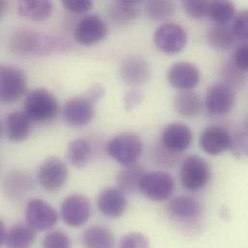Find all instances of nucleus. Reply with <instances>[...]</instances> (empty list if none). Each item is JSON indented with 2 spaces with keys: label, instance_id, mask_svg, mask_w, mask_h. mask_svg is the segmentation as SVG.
I'll return each mask as SVG.
<instances>
[{
  "label": "nucleus",
  "instance_id": "6ab92c4d",
  "mask_svg": "<svg viewBox=\"0 0 248 248\" xmlns=\"http://www.w3.org/2000/svg\"><path fill=\"white\" fill-rule=\"evenodd\" d=\"M20 16L33 21H45L53 12L52 0H16Z\"/></svg>",
  "mask_w": 248,
  "mask_h": 248
},
{
  "label": "nucleus",
  "instance_id": "c03bdc74",
  "mask_svg": "<svg viewBox=\"0 0 248 248\" xmlns=\"http://www.w3.org/2000/svg\"><path fill=\"white\" fill-rule=\"evenodd\" d=\"M118 1H121L123 3H126V4H130V5H137L142 0H118Z\"/></svg>",
  "mask_w": 248,
  "mask_h": 248
},
{
  "label": "nucleus",
  "instance_id": "f03ea898",
  "mask_svg": "<svg viewBox=\"0 0 248 248\" xmlns=\"http://www.w3.org/2000/svg\"><path fill=\"white\" fill-rule=\"evenodd\" d=\"M56 97L47 89L38 88L31 91L24 102L23 112L32 123H50L58 113Z\"/></svg>",
  "mask_w": 248,
  "mask_h": 248
},
{
  "label": "nucleus",
  "instance_id": "2f4dec72",
  "mask_svg": "<svg viewBox=\"0 0 248 248\" xmlns=\"http://www.w3.org/2000/svg\"><path fill=\"white\" fill-rule=\"evenodd\" d=\"M221 75L223 78V83L229 85L231 88H240L246 83V73L241 71L232 60L227 61L222 70Z\"/></svg>",
  "mask_w": 248,
  "mask_h": 248
},
{
  "label": "nucleus",
  "instance_id": "39448f33",
  "mask_svg": "<svg viewBox=\"0 0 248 248\" xmlns=\"http://www.w3.org/2000/svg\"><path fill=\"white\" fill-rule=\"evenodd\" d=\"M180 177L185 188L191 191L200 190L210 182L211 168L203 157L189 155L182 163Z\"/></svg>",
  "mask_w": 248,
  "mask_h": 248
},
{
  "label": "nucleus",
  "instance_id": "bb28decb",
  "mask_svg": "<svg viewBox=\"0 0 248 248\" xmlns=\"http://www.w3.org/2000/svg\"><path fill=\"white\" fill-rule=\"evenodd\" d=\"M82 242L86 248H110L114 247L113 234L103 226H92L85 230Z\"/></svg>",
  "mask_w": 248,
  "mask_h": 248
},
{
  "label": "nucleus",
  "instance_id": "5701e85b",
  "mask_svg": "<svg viewBox=\"0 0 248 248\" xmlns=\"http://www.w3.org/2000/svg\"><path fill=\"white\" fill-rule=\"evenodd\" d=\"M145 174V169L143 166L136 163L124 165L118 176L117 184L119 188L124 193H137L139 191V186L143 175Z\"/></svg>",
  "mask_w": 248,
  "mask_h": 248
},
{
  "label": "nucleus",
  "instance_id": "c85d7f7f",
  "mask_svg": "<svg viewBox=\"0 0 248 248\" xmlns=\"http://www.w3.org/2000/svg\"><path fill=\"white\" fill-rule=\"evenodd\" d=\"M108 16L111 21L118 26H126L132 23L139 16L136 5H130L116 1L108 9Z\"/></svg>",
  "mask_w": 248,
  "mask_h": 248
},
{
  "label": "nucleus",
  "instance_id": "f3484780",
  "mask_svg": "<svg viewBox=\"0 0 248 248\" xmlns=\"http://www.w3.org/2000/svg\"><path fill=\"white\" fill-rule=\"evenodd\" d=\"M121 78L129 86H141L151 78L149 63L140 56H129L122 62L120 68Z\"/></svg>",
  "mask_w": 248,
  "mask_h": 248
},
{
  "label": "nucleus",
  "instance_id": "20e7f679",
  "mask_svg": "<svg viewBox=\"0 0 248 248\" xmlns=\"http://www.w3.org/2000/svg\"><path fill=\"white\" fill-rule=\"evenodd\" d=\"M143 144L140 136L134 132H124L113 137L107 145L108 154L117 162L128 165L136 163L141 156Z\"/></svg>",
  "mask_w": 248,
  "mask_h": 248
},
{
  "label": "nucleus",
  "instance_id": "393cba45",
  "mask_svg": "<svg viewBox=\"0 0 248 248\" xmlns=\"http://www.w3.org/2000/svg\"><path fill=\"white\" fill-rule=\"evenodd\" d=\"M91 144L82 138L73 140L67 148L66 156L68 161L76 168L85 167L92 157Z\"/></svg>",
  "mask_w": 248,
  "mask_h": 248
},
{
  "label": "nucleus",
  "instance_id": "e433bc0d",
  "mask_svg": "<svg viewBox=\"0 0 248 248\" xmlns=\"http://www.w3.org/2000/svg\"><path fill=\"white\" fill-rule=\"evenodd\" d=\"M230 150L234 153L235 155L242 157L246 156L248 154V134L246 130H243L232 136V142Z\"/></svg>",
  "mask_w": 248,
  "mask_h": 248
},
{
  "label": "nucleus",
  "instance_id": "a211bd4d",
  "mask_svg": "<svg viewBox=\"0 0 248 248\" xmlns=\"http://www.w3.org/2000/svg\"><path fill=\"white\" fill-rule=\"evenodd\" d=\"M97 204L100 212L105 217L119 218L125 212L126 198L120 188L109 187L99 194Z\"/></svg>",
  "mask_w": 248,
  "mask_h": 248
},
{
  "label": "nucleus",
  "instance_id": "4be33fe9",
  "mask_svg": "<svg viewBox=\"0 0 248 248\" xmlns=\"http://www.w3.org/2000/svg\"><path fill=\"white\" fill-rule=\"evenodd\" d=\"M206 38L211 47L221 51L231 49L237 41L231 25L219 23H216L208 30Z\"/></svg>",
  "mask_w": 248,
  "mask_h": 248
},
{
  "label": "nucleus",
  "instance_id": "0eeeda50",
  "mask_svg": "<svg viewBox=\"0 0 248 248\" xmlns=\"http://www.w3.org/2000/svg\"><path fill=\"white\" fill-rule=\"evenodd\" d=\"M174 179L170 174L162 171L145 173L139 186V191L146 198L154 202H161L169 199L174 193Z\"/></svg>",
  "mask_w": 248,
  "mask_h": 248
},
{
  "label": "nucleus",
  "instance_id": "a878e982",
  "mask_svg": "<svg viewBox=\"0 0 248 248\" xmlns=\"http://www.w3.org/2000/svg\"><path fill=\"white\" fill-rule=\"evenodd\" d=\"M36 239V231L27 223L16 224L7 232L6 246L11 248H26L31 247Z\"/></svg>",
  "mask_w": 248,
  "mask_h": 248
},
{
  "label": "nucleus",
  "instance_id": "9b49d317",
  "mask_svg": "<svg viewBox=\"0 0 248 248\" xmlns=\"http://www.w3.org/2000/svg\"><path fill=\"white\" fill-rule=\"evenodd\" d=\"M63 221L74 228L83 226L91 217V204L87 197L81 194L68 196L61 204Z\"/></svg>",
  "mask_w": 248,
  "mask_h": 248
},
{
  "label": "nucleus",
  "instance_id": "f704fd0d",
  "mask_svg": "<svg viewBox=\"0 0 248 248\" xmlns=\"http://www.w3.org/2000/svg\"><path fill=\"white\" fill-rule=\"evenodd\" d=\"M71 245L70 237L61 230L51 231L43 241V247L46 248H68Z\"/></svg>",
  "mask_w": 248,
  "mask_h": 248
},
{
  "label": "nucleus",
  "instance_id": "7ed1b4c3",
  "mask_svg": "<svg viewBox=\"0 0 248 248\" xmlns=\"http://www.w3.org/2000/svg\"><path fill=\"white\" fill-rule=\"evenodd\" d=\"M27 77L18 67L0 65V103L13 104L26 93Z\"/></svg>",
  "mask_w": 248,
  "mask_h": 248
},
{
  "label": "nucleus",
  "instance_id": "2eb2a0df",
  "mask_svg": "<svg viewBox=\"0 0 248 248\" xmlns=\"http://www.w3.org/2000/svg\"><path fill=\"white\" fill-rule=\"evenodd\" d=\"M193 139L191 129L183 123H172L166 125L161 134L162 146L172 154L185 152Z\"/></svg>",
  "mask_w": 248,
  "mask_h": 248
},
{
  "label": "nucleus",
  "instance_id": "37998d69",
  "mask_svg": "<svg viewBox=\"0 0 248 248\" xmlns=\"http://www.w3.org/2000/svg\"><path fill=\"white\" fill-rule=\"evenodd\" d=\"M6 0H0V18L3 16L6 10Z\"/></svg>",
  "mask_w": 248,
  "mask_h": 248
},
{
  "label": "nucleus",
  "instance_id": "72a5a7b5",
  "mask_svg": "<svg viewBox=\"0 0 248 248\" xmlns=\"http://www.w3.org/2000/svg\"><path fill=\"white\" fill-rule=\"evenodd\" d=\"M231 28L237 38L242 43H247L248 40V12L243 10L240 13H236L232 19Z\"/></svg>",
  "mask_w": 248,
  "mask_h": 248
},
{
  "label": "nucleus",
  "instance_id": "79ce46f5",
  "mask_svg": "<svg viewBox=\"0 0 248 248\" xmlns=\"http://www.w3.org/2000/svg\"><path fill=\"white\" fill-rule=\"evenodd\" d=\"M7 229L5 227V224L0 219V247L6 244V238H7Z\"/></svg>",
  "mask_w": 248,
  "mask_h": 248
},
{
  "label": "nucleus",
  "instance_id": "9d476101",
  "mask_svg": "<svg viewBox=\"0 0 248 248\" xmlns=\"http://www.w3.org/2000/svg\"><path fill=\"white\" fill-rule=\"evenodd\" d=\"M26 223L35 231H46L52 228L58 220L57 212L46 201L31 199L25 209Z\"/></svg>",
  "mask_w": 248,
  "mask_h": 248
},
{
  "label": "nucleus",
  "instance_id": "c756f323",
  "mask_svg": "<svg viewBox=\"0 0 248 248\" xmlns=\"http://www.w3.org/2000/svg\"><path fill=\"white\" fill-rule=\"evenodd\" d=\"M236 15V7L232 0H210L208 16L215 23L229 24Z\"/></svg>",
  "mask_w": 248,
  "mask_h": 248
},
{
  "label": "nucleus",
  "instance_id": "a18cd8bd",
  "mask_svg": "<svg viewBox=\"0 0 248 248\" xmlns=\"http://www.w3.org/2000/svg\"><path fill=\"white\" fill-rule=\"evenodd\" d=\"M3 129H4V127H3V124H2V122L0 121V137L2 136V133H3Z\"/></svg>",
  "mask_w": 248,
  "mask_h": 248
},
{
  "label": "nucleus",
  "instance_id": "cd10ccee",
  "mask_svg": "<svg viewBox=\"0 0 248 248\" xmlns=\"http://www.w3.org/2000/svg\"><path fill=\"white\" fill-rule=\"evenodd\" d=\"M145 13L154 21H166L175 15L176 2L175 0H147Z\"/></svg>",
  "mask_w": 248,
  "mask_h": 248
},
{
  "label": "nucleus",
  "instance_id": "b1692460",
  "mask_svg": "<svg viewBox=\"0 0 248 248\" xmlns=\"http://www.w3.org/2000/svg\"><path fill=\"white\" fill-rule=\"evenodd\" d=\"M174 108L184 117H195L202 110V100L197 93L191 90L183 91L175 97Z\"/></svg>",
  "mask_w": 248,
  "mask_h": 248
},
{
  "label": "nucleus",
  "instance_id": "4468645a",
  "mask_svg": "<svg viewBox=\"0 0 248 248\" xmlns=\"http://www.w3.org/2000/svg\"><path fill=\"white\" fill-rule=\"evenodd\" d=\"M94 115V103L86 97L73 98L63 108L65 121L73 126H84L90 124Z\"/></svg>",
  "mask_w": 248,
  "mask_h": 248
},
{
  "label": "nucleus",
  "instance_id": "f257e3e1",
  "mask_svg": "<svg viewBox=\"0 0 248 248\" xmlns=\"http://www.w3.org/2000/svg\"><path fill=\"white\" fill-rule=\"evenodd\" d=\"M10 50L21 56L46 54L64 46L55 37H49L31 29H21L14 33L9 43Z\"/></svg>",
  "mask_w": 248,
  "mask_h": 248
},
{
  "label": "nucleus",
  "instance_id": "a19ab883",
  "mask_svg": "<svg viewBox=\"0 0 248 248\" xmlns=\"http://www.w3.org/2000/svg\"><path fill=\"white\" fill-rule=\"evenodd\" d=\"M105 93H106V90H105V88L103 87V85L97 84V85L92 86V87L89 89L86 98H88L91 102L95 103V102L99 101L100 99H102L103 96L105 95Z\"/></svg>",
  "mask_w": 248,
  "mask_h": 248
},
{
  "label": "nucleus",
  "instance_id": "423d86ee",
  "mask_svg": "<svg viewBox=\"0 0 248 248\" xmlns=\"http://www.w3.org/2000/svg\"><path fill=\"white\" fill-rule=\"evenodd\" d=\"M154 43L165 54H178L187 44V34L183 26L175 22L161 24L154 33Z\"/></svg>",
  "mask_w": 248,
  "mask_h": 248
},
{
  "label": "nucleus",
  "instance_id": "ddd939ff",
  "mask_svg": "<svg viewBox=\"0 0 248 248\" xmlns=\"http://www.w3.org/2000/svg\"><path fill=\"white\" fill-rule=\"evenodd\" d=\"M166 78L168 83L173 88L187 91L194 89L199 84L201 75L195 65L181 61L169 68Z\"/></svg>",
  "mask_w": 248,
  "mask_h": 248
},
{
  "label": "nucleus",
  "instance_id": "412c9836",
  "mask_svg": "<svg viewBox=\"0 0 248 248\" xmlns=\"http://www.w3.org/2000/svg\"><path fill=\"white\" fill-rule=\"evenodd\" d=\"M170 215L178 219L190 220L197 218L202 213V205L194 197L178 196L174 198L168 205Z\"/></svg>",
  "mask_w": 248,
  "mask_h": 248
},
{
  "label": "nucleus",
  "instance_id": "ea45409f",
  "mask_svg": "<svg viewBox=\"0 0 248 248\" xmlns=\"http://www.w3.org/2000/svg\"><path fill=\"white\" fill-rule=\"evenodd\" d=\"M143 99H144V95L141 91L137 89H132L128 91L124 98V108L127 111L133 110L142 103Z\"/></svg>",
  "mask_w": 248,
  "mask_h": 248
},
{
  "label": "nucleus",
  "instance_id": "f8f14e48",
  "mask_svg": "<svg viewBox=\"0 0 248 248\" xmlns=\"http://www.w3.org/2000/svg\"><path fill=\"white\" fill-rule=\"evenodd\" d=\"M205 103L210 114L214 116L227 115L235 105L234 89L223 82L216 83L208 89Z\"/></svg>",
  "mask_w": 248,
  "mask_h": 248
},
{
  "label": "nucleus",
  "instance_id": "6e6552de",
  "mask_svg": "<svg viewBox=\"0 0 248 248\" xmlns=\"http://www.w3.org/2000/svg\"><path fill=\"white\" fill-rule=\"evenodd\" d=\"M106 21L96 14L84 16L74 30L75 40L81 46H90L102 42L108 35Z\"/></svg>",
  "mask_w": 248,
  "mask_h": 248
},
{
  "label": "nucleus",
  "instance_id": "473e14b6",
  "mask_svg": "<svg viewBox=\"0 0 248 248\" xmlns=\"http://www.w3.org/2000/svg\"><path fill=\"white\" fill-rule=\"evenodd\" d=\"M210 0H182L186 14L193 19H202L208 16Z\"/></svg>",
  "mask_w": 248,
  "mask_h": 248
},
{
  "label": "nucleus",
  "instance_id": "dca6fc26",
  "mask_svg": "<svg viewBox=\"0 0 248 248\" xmlns=\"http://www.w3.org/2000/svg\"><path fill=\"white\" fill-rule=\"evenodd\" d=\"M232 135L229 131L219 125L207 127L200 136L199 144L202 150L211 155H218L230 150Z\"/></svg>",
  "mask_w": 248,
  "mask_h": 248
},
{
  "label": "nucleus",
  "instance_id": "aec40b11",
  "mask_svg": "<svg viewBox=\"0 0 248 248\" xmlns=\"http://www.w3.org/2000/svg\"><path fill=\"white\" fill-rule=\"evenodd\" d=\"M5 129L7 137L11 142H22L31 134L32 121L23 111L12 112L6 118Z\"/></svg>",
  "mask_w": 248,
  "mask_h": 248
},
{
  "label": "nucleus",
  "instance_id": "4c0bfd02",
  "mask_svg": "<svg viewBox=\"0 0 248 248\" xmlns=\"http://www.w3.org/2000/svg\"><path fill=\"white\" fill-rule=\"evenodd\" d=\"M232 62L243 72L247 73L248 70V43H241L235 49Z\"/></svg>",
  "mask_w": 248,
  "mask_h": 248
},
{
  "label": "nucleus",
  "instance_id": "58836bf2",
  "mask_svg": "<svg viewBox=\"0 0 248 248\" xmlns=\"http://www.w3.org/2000/svg\"><path fill=\"white\" fill-rule=\"evenodd\" d=\"M61 3L73 14H85L93 7V0H61Z\"/></svg>",
  "mask_w": 248,
  "mask_h": 248
},
{
  "label": "nucleus",
  "instance_id": "c9c22d12",
  "mask_svg": "<svg viewBox=\"0 0 248 248\" xmlns=\"http://www.w3.org/2000/svg\"><path fill=\"white\" fill-rule=\"evenodd\" d=\"M150 244L146 236L141 233H129L124 235L120 242V248H149Z\"/></svg>",
  "mask_w": 248,
  "mask_h": 248
},
{
  "label": "nucleus",
  "instance_id": "7c9ffc66",
  "mask_svg": "<svg viewBox=\"0 0 248 248\" xmlns=\"http://www.w3.org/2000/svg\"><path fill=\"white\" fill-rule=\"evenodd\" d=\"M31 186L30 179L25 174L14 172L6 177L4 190L10 198H17L18 196L26 193L30 189Z\"/></svg>",
  "mask_w": 248,
  "mask_h": 248
},
{
  "label": "nucleus",
  "instance_id": "1a4fd4ad",
  "mask_svg": "<svg viewBox=\"0 0 248 248\" xmlns=\"http://www.w3.org/2000/svg\"><path fill=\"white\" fill-rule=\"evenodd\" d=\"M69 170L66 163L56 156L46 159L38 171V181L49 192L59 190L67 182Z\"/></svg>",
  "mask_w": 248,
  "mask_h": 248
}]
</instances>
